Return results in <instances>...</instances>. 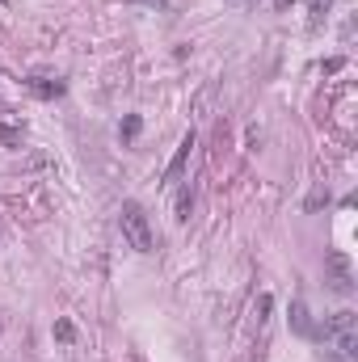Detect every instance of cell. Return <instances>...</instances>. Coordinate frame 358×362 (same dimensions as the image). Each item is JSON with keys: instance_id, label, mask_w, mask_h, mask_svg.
I'll return each mask as SVG.
<instances>
[{"instance_id": "6da1fadb", "label": "cell", "mask_w": 358, "mask_h": 362, "mask_svg": "<svg viewBox=\"0 0 358 362\" xmlns=\"http://www.w3.org/2000/svg\"><path fill=\"white\" fill-rule=\"evenodd\" d=\"M118 227H122L126 245H131L135 253H152V249H156L152 219H148V211H144L135 199H126V203H122V211H118Z\"/></svg>"}, {"instance_id": "7a4b0ae2", "label": "cell", "mask_w": 358, "mask_h": 362, "mask_svg": "<svg viewBox=\"0 0 358 362\" xmlns=\"http://www.w3.org/2000/svg\"><path fill=\"white\" fill-rule=\"evenodd\" d=\"M316 337H320V341H333L346 358H354V354H358V316H354L350 308L333 312L329 324H320V328H316Z\"/></svg>"}, {"instance_id": "3957f363", "label": "cell", "mask_w": 358, "mask_h": 362, "mask_svg": "<svg viewBox=\"0 0 358 362\" xmlns=\"http://www.w3.org/2000/svg\"><path fill=\"white\" fill-rule=\"evenodd\" d=\"M324 282H329L337 295L354 291V270H350V257L346 253H324Z\"/></svg>"}, {"instance_id": "277c9868", "label": "cell", "mask_w": 358, "mask_h": 362, "mask_svg": "<svg viewBox=\"0 0 358 362\" xmlns=\"http://www.w3.org/2000/svg\"><path fill=\"white\" fill-rule=\"evenodd\" d=\"M190 152H194V131H186V135H181V144H177L173 160H169V169H165V181H177V177L186 173V164H190Z\"/></svg>"}, {"instance_id": "5b68a950", "label": "cell", "mask_w": 358, "mask_h": 362, "mask_svg": "<svg viewBox=\"0 0 358 362\" xmlns=\"http://www.w3.org/2000/svg\"><path fill=\"white\" fill-rule=\"evenodd\" d=\"M291 328H295L300 337H316V324H312V316H308V304H304V299L291 304Z\"/></svg>"}, {"instance_id": "8992f818", "label": "cell", "mask_w": 358, "mask_h": 362, "mask_svg": "<svg viewBox=\"0 0 358 362\" xmlns=\"http://www.w3.org/2000/svg\"><path fill=\"white\" fill-rule=\"evenodd\" d=\"M25 84L34 89L38 97H47V102H51V97H63V89H68V84H63V80H51V76H30Z\"/></svg>"}, {"instance_id": "52a82bcc", "label": "cell", "mask_w": 358, "mask_h": 362, "mask_svg": "<svg viewBox=\"0 0 358 362\" xmlns=\"http://www.w3.org/2000/svg\"><path fill=\"white\" fill-rule=\"evenodd\" d=\"M21 139H25V126H17V122H0V144H5V148H21Z\"/></svg>"}, {"instance_id": "ba28073f", "label": "cell", "mask_w": 358, "mask_h": 362, "mask_svg": "<svg viewBox=\"0 0 358 362\" xmlns=\"http://www.w3.org/2000/svg\"><path fill=\"white\" fill-rule=\"evenodd\" d=\"M139 131H144V118H139V114H126V118H122V131H118V135H122L126 144H131V139L139 135Z\"/></svg>"}, {"instance_id": "9c48e42d", "label": "cell", "mask_w": 358, "mask_h": 362, "mask_svg": "<svg viewBox=\"0 0 358 362\" xmlns=\"http://www.w3.org/2000/svg\"><path fill=\"white\" fill-rule=\"evenodd\" d=\"M76 337V328H72V320H55V341H63V346H68Z\"/></svg>"}, {"instance_id": "30bf717a", "label": "cell", "mask_w": 358, "mask_h": 362, "mask_svg": "<svg viewBox=\"0 0 358 362\" xmlns=\"http://www.w3.org/2000/svg\"><path fill=\"white\" fill-rule=\"evenodd\" d=\"M190 207H194V194H190V190H181V199H177V219H181V223L190 219Z\"/></svg>"}, {"instance_id": "8fae6325", "label": "cell", "mask_w": 358, "mask_h": 362, "mask_svg": "<svg viewBox=\"0 0 358 362\" xmlns=\"http://www.w3.org/2000/svg\"><path fill=\"white\" fill-rule=\"evenodd\" d=\"M266 312H270V295H257V304H253V316H257V324H266Z\"/></svg>"}, {"instance_id": "7c38bea8", "label": "cell", "mask_w": 358, "mask_h": 362, "mask_svg": "<svg viewBox=\"0 0 358 362\" xmlns=\"http://www.w3.org/2000/svg\"><path fill=\"white\" fill-rule=\"evenodd\" d=\"M329 5H333V0H308V13H312V21H320L324 13H329Z\"/></svg>"}, {"instance_id": "4fadbf2b", "label": "cell", "mask_w": 358, "mask_h": 362, "mask_svg": "<svg viewBox=\"0 0 358 362\" xmlns=\"http://www.w3.org/2000/svg\"><path fill=\"white\" fill-rule=\"evenodd\" d=\"M320 203H329V190H316V194H312V199H308V211H316Z\"/></svg>"}, {"instance_id": "5bb4252c", "label": "cell", "mask_w": 358, "mask_h": 362, "mask_svg": "<svg viewBox=\"0 0 358 362\" xmlns=\"http://www.w3.org/2000/svg\"><path fill=\"white\" fill-rule=\"evenodd\" d=\"M0 5H9V0H0Z\"/></svg>"}]
</instances>
